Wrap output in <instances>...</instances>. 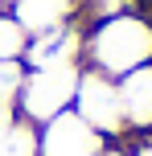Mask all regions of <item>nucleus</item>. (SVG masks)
<instances>
[{
    "instance_id": "obj_1",
    "label": "nucleus",
    "mask_w": 152,
    "mask_h": 156,
    "mask_svg": "<svg viewBox=\"0 0 152 156\" xmlns=\"http://www.w3.org/2000/svg\"><path fill=\"white\" fill-rule=\"evenodd\" d=\"M152 62V21L144 12H115L82 29V66L107 78H123Z\"/></svg>"
},
{
    "instance_id": "obj_2",
    "label": "nucleus",
    "mask_w": 152,
    "mask_h": 156,
    "mask_svg": "<svg viewBox=\"0 0 152 156\" xmlns=\"http://www.w3.org/2000/svg\"><path fill=\"white\" fill-rule=\"evenodd\" d=\"M82 66H54V70H25L21 94H16V115L25 123L41 127L45 119L62 115L74 107V90H78Z\"/></svg>"
},
{
    "instance_id": "obj_3",
    "label": "nucleus",
    "mask_w": 152,
    "mask_h": 156,
    "mask_svg": "<svg viewBox=\"0 0 152 156\" xmlns=\"http://www.w3.org/2000/svg\"><path fill=\"white\" fill-rule=\"evenodd\" d=\"M74 115L87 119L99 136H107L111 144L128 140V123H123V103H119V82L99 70H87L82 66L78 74V90H74Z\"/></svg>"
},
{
    "instance_id": "obj_4",
    "label": "nucleus",
    "mask_w": 152,
    "mask_h": 156,
    "mask_svg": "<svg viewBox=\"0 0 152 156\" xmlns=\"http://www.w3.org/2000/svg\"><path fill=\"white\" fill-rule=\"evenodd\" d=\"M107 136H99L87 119H78L74 111L45 119L37 127V156H99L107 148Z\"/></svg>"
},
{
    "instance_id": "obj_5",
    "label": "nucleus",
    "mask_w": 152,
    "mask_h": 156,
    "mask_svg": "<svg viewBox=\"0 0 152 156\" xmlns=\"http://www.w3.org/2000/svg\"><path fill=\"white\" fill-rule=\"evenodd\" d=\"M54 66H82V25H62L54 33L29 37L25 70H54Z\"/></svg>"
},
{
    "instance_id": "obj_6",
    "label": "nucleus",
    "mask_w": 152,
    "mask_h": 156,
    "mask_svg": "<svg viewBox=\"0 0 152 156\" xmlns=\"http://www.w3.org/2000/svg\"><path fill=\"white\" fill-rule=\"evenodd\" d=\"M119 82V103H123V123L132 136H152V62L140 70L115 78Z\"/></svg>"
},
{
    "instance_id": "obj_7",
    "label": "nucleus",
    "mask_w": 152,
    "mask_h": 156,
    "mask_svg": "<svg viewBox=\"0 0 152 156\" xmlns=\"http://www.w3.org/2000/svg\"><path fill=\"white\" fill-rule=\"evenodd\" d=\"M8 12L21 21L29 37H41L62 25H78V0H12Z\"/></svg>"
},
{
    "instance_id": "obj_8",
    "label": "nucleus",
    "mask_w": 152,
    "mask_h": 156,
    "mask_svg": "<svg viewBox=\"0 0 152 156\" xmlns=\"http://www.w3.org/2000/svg\"><path fill=\"white\" fill-rule=\"evenodd\" d=\"M25 49H29V33L8 8H0V62H25Z\"/></svg>"
},
{
    "instance_id": "obj_9",
    "label": "nucleus",
    "mask_w": 152,
    "mask_h": 156,
    "mask_svg": "<svg viewBox=\"0 0 152 156\" xmlns=\"http://www.w3.org/2000/svg\"><path fill=\"white\" fill-rule=\"evenodd\" d=\"M0 156H37V127L16 119L4 136H0Z\"/></svg>"
},
{
    "instance_id": "obj_10",
    "label": "nucleus",
    "mask_w": 152,
    "mask_h": 156,
    "mask_svg": "<svg viewBox=\"0 0 152 156\" xmlns=\"http://www.w3.org/2000/svg\"><path fill=\"white\" fill-rule=\"evenodd\" d=\"M25 82V62H0V107H16Z\"/></svg>"
},
{
    "instance_id": "obj_11",
    "label": "nucleus",
    "mask_w": 152,
    "mask_h": 156,
    "mask_svg": "<svg viewBox=\"0 0 152 156\" xmlns=\"http://www.w3.org/2000/svg\"><path fill=\"white\" fill-rule=\"evenodd\" d=\"M123 144H128V156H152V136H132Z\"/></svg>"
},
{
    "instance_id": "obj_12",
    "label": "nucleus",
    "mask_w": 152,
    "mask_h": 156,
    "mask_svg": "<svg viewBox=\"0 0 152 156\" xmlns=\"http://www.w3.org/2000/svg\"><path fill=\"white\" fill-rule=\"evenodd\" d=\"M16 119H21V115H16V107H0V136H4L8 127L16 123Z\"/></svg>"
},
{
    "instance_id": "obj_13",
    "label": "nucleus",
    "mask_w": 152,
    "mask_h": 156,
    "mask_svg": "<svg viewBox=\"0 0 152 156\" xmlns=\"http://www.w3.org/2000/svg\"><path fill=\"white\" fill-rule=\"evenodd\" d=\"M99 156H128V144H107Z\"/></svg>"
},
{
    "instance_id": "obj_14",
    "label": "nucleus",
    "mask_w": 152,
    "mask_h": 156,
    "mask_svg": "<svg viewBox=\"0 0 152 156\" xmlns=\"http://www.w3.org/2000/svg\"><path fill=\"white\" fill-rule=\"evenodd\" d=\"M8 4H12V0H0V8H8Z\"/></svg>"
}]
</instances>
